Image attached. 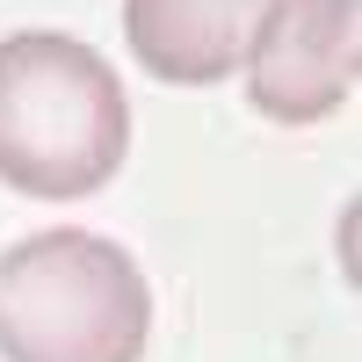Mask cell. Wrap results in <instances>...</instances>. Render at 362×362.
Instances as JSON below:
<instances>
[{"mask_svg":"<svg viewBox=\"0 0 362 362\" xmlns=\"http://www.w3.org/2000/svg\"><path fill=\"white\" fill-rule=\"evenodd\" d=\"M355 44H362V0H268L247 44L254 109L276 124L334 116L355 95Z\"/></svg>","mask_w":362,"mask_h":362,"instance_id":"3","label":"cell"},{"mask_svg":"<svg viewBox=\"0 0 362 362\" xmlns=\"http://www.w3.org/2000/svg\"><path fill=\"white\" fill-rule=\"evenodd\" d=\"M145 334H153V290L116 239L29 232L0 254L8 362H138Z\"/></svg>","mask_w":362,"mask_h":362,"instance_id":"2","label":"cell"},{"mask_svg":"<svg viewBox=\"0 0 362 362\" xmlns=\"http://www.w3.org/2000/svg\"><path fill=\"white\" fill-rule=\"evenodd\" d=\"M261 15L268 0H124V37L153 80L210 87L247 58Z\"/></svg>","mask_w":362,"mask_h":362,"instance_id":"4","label":"cell"},{"mask_svg":"<svg viewBox=\"0 0 362 362\" xmlns=\"http://www.w3.org/2000/svg\"><path fill=\"white\" fill-rule=\"evenodd\" d=\"M131 109L109 58L51 29L0 44V181L22 196H95L124 167Z\"/></svg>","mask_w":362,"mask_h":362,"instance_id":"1","label":"cell"}]
</instances>
